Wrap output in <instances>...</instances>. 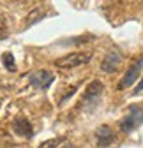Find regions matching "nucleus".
I'll return each mask as SVG.
<instances>
[{"label": "nucleus", "mask_w": 143, "mask_h": 148, "mask_svg": "<svg viewBox=\"0 0 143 148\" xmlns=\"http://www.w3.org/2000/svg\"><path fill=\"white\" fill-rule=\"evenodd\" d=\"M90 60V55L88 53H81V51H74V53H69L65 57H60L55 60V65L60 69H73L78 65H85Z\"/></svg>", "instance_id": "f257e3e1"}, {"label": "nucleus", "mask_w": 143, "mask_h": 148, "mask_svg": "<svg viewBox=\"0 0 143 148\" xmlns=\"http://www.w3.org/2000/svg\"><path fill=\"white\" fill-rule=\"evenodd\" d=\"M141 123H143V109L140 106H131L127 116L122 118L120 122V129H122V132H131Z\"/></svg>", "instance_id": "f03ea898"}, {"label": "nucleus", "mask_w": 143, "mask_h": 148, "mask_svg": "<svg viewBox=\"0 0 143 148\" xmlns=\"http://www.w3.org/2000/svg\"><path fill=\"white\" fill-rule=\"evenodd\" d=\"M28 81L34 88H37V90H46L51 86V83L55 81V74H53L51 71H46V69H39V71H35L32 72L30 76H28Z\"/></svg>", "instance_id": "7ed1b4c3"}, {"label": "nucleus", "mask_w": 143, "mask_h": 148, "mask_svg": "<svg viewBox=\"0 0 143 148\" xmlns=\"http://www.w3.org/2000/svg\"><path fill=\"white\" fill-rule=\"evenodd\" d=\"M141 67H143V58H140V60H136V62H133V65L127 69V72L124 74V79L118 83V90H126V88H129L131 85H134L136 83V79H138V76H140V71H141Z\"/></svg>", "instance_id": "20e7f679"}, {"label": "nucleus", "mask_w": 143, "mask_h": 148, "mask_svg": "<svg viewBox=\"0 0 143 148\" xmlns=\"http://www.w3.org/2000/svg\"><path fill=\"white\" fill-rule=\"evenodd\" d=\"M120 62H122V55H120V51H118V49H111V51L102 58V62H101V71L111 74V72H115V71L118 69Z\"/></svg>", "instance_id": "39448f33"}, {"label": "nucleus", "mask_w": 143, "mask_h": 148, "mask_svg": "<svg viewBox=\"0 0 143 148\" xmlns=\"http://www.w3.org/2000/svg\"><path fill=\"white\" fill-rule=\"evenodd\" d=\"M12 131L18 134V136H23V138H32L34 136V129H32V123L23 118V116H18L12 120Z\"/></svg>", "instance_id": "423d86ee"}, {"label": "nucleus", "mask_w": 143, "mask_h": 148, "mask_svg": "<svg viewBox=\"0 0 143 148\" xmlns=\"http://www.w3.org/2000/svg\"><path fill=\"white\" fill-rule=\"evenodd\" d=\"M113 139H115V134H113V131L108 125H99L97 127V131H96V141H97L99 146H108V145L113 143Z\"/></svg>", "instance_id": "0eeeda50"}, {"label": "nucleus", "mask_w": 143, "mask_h": 148, "mask_svg": "<svg viewBox=\"0 0 143 148\" xmlns=\"http://www.w3.org/2000/svg\"><path fill=\"white\" fill-rule=\"evenodd\" d=\"M102 90H104V86H102L101 81H92L90 85L87 86L85 94H83V104H87V102H90V101L97 99V97L102 94Z\"/></svg>", "instance_id": "6e6552de"}, {"label": "nucleus", "mask_w": 143, "mask_h": 148, "mask_svg": "<svg viewBox=\"0 0 143 148\" xmlns=\"http://www.w3.org/2000/svg\"><path fill=\"white\" fill-rule=\"evenodd\" d=\"M44 16H46V11H44L43 7H34V9L28 12V16H27V25H34L35 21L43 20Z\"/></svg>", "instance_id": "1a4fd4ad"}, {"label": "nucleus", "mask_w": 143, "mask_h": 148, "mask_svg": "<svg viewBox=\"0 0 143 148\" xmlns=\"http://www.w3.org/2000/svg\"><path fill=\"white\" fill-rule=\"evenodd\" d=\"M2 62H4V65H6V69H7V71H11V72H14V71H16V64H14V57H12V53H4V55H2Z\"/></svg>", "instance_id": "9d476101"}, {"label": "nucleus", "mask_w": 143, "mask_h": 148, "mask_svg": "<svg viewBox=\"0 0 143 148\" xmlns=\"http://www.w3.org/2000/svg\"><path fill=\"white\" fill-rule=\"evenodd\" d=\"M60 141H62V139H48V141L41 143V146H39V148H55Z\"/></svg>", "instance_id": "9b49d317"}, {"label": "nucleus", "mask_w": 143, "mask_h": 148, "mask_svg": "<svg viewBox=\"0 0 143 148\" xmlns=\"http://www.w3.org/2000/svg\"><path fill=\"white\" fill-rule=\"evenodd\" d=\"M6 35H7V23H6L4 18H0V39Z\"/></svg>", "instance_id": "f8f14e48"}, {"label": "nucleus", "mask_w": 143, "mask_h": 148, "mask_svg": "<svg viewBox=\"0 0 143 148\" xmlns=\"http://www.w3.org/2000/svg\"><path fill=\"white\" fill-rule=\"evenodd\" d=\"M141 90H143V78H141V81L138 83V86H136V90H134V92H136V94H140Z\"/></svg>", "instance_id": "ddd939ff"}, {"label": "nucleus", "mask_w": 143, "mask_h": 148, "mask_svg": "<svg viewBox=\"0 0 143 148\" xmlns=\"http://www.w3.org/2000/svg\"><path fill=\"white\" fill-rule=\"evenodd\" d=\"M62 148H73V146H71V145H64Z\"/></svg>", "instance_id": "4468645a"}, {"label": "nucleus", "mask_w": 143, "mask_h": 148, "mask_svg": "<svg viewBox=\"0 0 143 148\" xmlns=\"http://www.w3.org/2000/svg\"><path fill=\"white\" fill-rule=\"evenodd\" d=\"M0 148H6V146H0Z\"/></svg>", "instance_id": "2eb2a0df"}]
</instances>
